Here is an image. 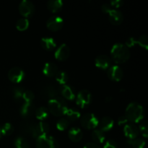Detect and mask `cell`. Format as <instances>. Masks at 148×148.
<instances>
[{"mask_svg":"<svg viewBox=\"0 0 148 148\" xmlns=\"http://www.w3.org/2000/svg\"><path fill=\"white\" fill-rule=\"evenodd\" d=\"M127 121H128V119H127L125 116H121L118 119V124H119V125H122V124H126Z\"/></svg>","mask_w":148,"mask_h":148,"instance_id":"41","label":"cell"},{"mask_svg":"<svg viewBox=\"0 0 148 148\" xmlns=\"http://www.w3.org/2000/svg\"><path fill=\"white\" fill-rule=\"evenodd\" d=\"M49 114V109L44 106L39 107L36 110V112H35L36 117L40 121H43V120H45L46 118H48Z\"/></svg>","mask_w":148,"mask_h":148,"instance_id":"24","label":"cell"},{"mask_svg":"<svg viewBox=\"0 0 148 148\" xmlns=\"http://www.w3.org/2000/svg\"><path fill=\"white\" fill-rule=\"evenodd\" d=\"M29 27V20L27 18H20L16 23V28L20 31L26 30Z\"/></svg>","mask_w":148,"mask_h":148,"instance_id":"28","label":"cell"},{"mask_svg":"<svg viewBox=\"0 0 148 148\" xmlns=\"http://www.w3.org/2000/svg\"><path fill=\"white\" fill-rule=\"evenodd\" d=\"M145 111L143 107L137 102H132L127 106L125 116L128 121L134 123L140 122L143 119Z\"/></svg>","mask_w":148,"mask_h":148,"instance_id":"1","label":"cell"},{"mask_svg":"<svg viewBox=\"0 0 148 148\" xmlns=\"http://www.w3.org/2000/svg\"><path fill=\"white\" fill-rule=\"evenodd\" d=\"M15 148H30L29 143L23 137H17L14 141Z\"/></svg>","mask_w":148,"mask_h":148,"instance_id":"31","label":"cell"},{"mask_svg":"<svg viewBox=\"0 0 148 148\" xmlns=\"http://www.w3.org/2000/svg\"><path fill=\"white\" fill-rule=\"evenodd\" d=\"M61 93L64 98L69 101H72L75 98V91L70 85H62L61 88Z\"/></svg>","mask_w":148,"mask_h":148,"instance_id":"19","label":"cell"},{"mask_svg":"<svg viewBox=\"0 0 148 148\" xmlns=\"http://www.w3.org/2000/svg\"><path fill=\"white\" fill-rule=\"evenodd\" d=\"M147 41L148 38L147 35H142L141 36H140V37L137 38V43H138L141 47L144 48L145 50H147L148 49Z\"/></svg>","mask_w":148,"mask_h":148,"instance_id":"35","label":"cell"},{"mask_svg":"<svg viewBox=\"0 0 148 148\" xmlns=\"http://www.w3.org/2000/svg\"><path fill=\"white\" fill-rule=\"evenodd\" d=\"M101 9H102V11L103 12L107 13V14H108V13L110 11H111V10L112 8H111V7L110 6L109 4H107V3H106V4H103Z\"/></svg>","mask_w":148,"mask_h":148,"instance_id":"40","label":"cell"},{"mask_svg":"<svg viewBox=\"0 0 148 148\" xmlns=\"http://www.w3.org/2000/svg\"><path fill=\"white\" fill-rule=\"evenodd\" d=\"M49 125L46 121H40L36 126L33 127L32 130V135L35 138H38L41 136L46 135L49 132Z\"/></svg>","mask_w":148,"mask_h":148,"instance_id":"8","label":"cell"},{"mask_svg":"<svg viewBox=\"0 0 148 148\" xmlns=\"http://www.w3.org/2000/svg\"><path fill=\"white\" fill-rule=\"evenodd\" d=\"M124 135L128 138V140H134L139 135V129L135 124H127L124 127Z\"/></svg>","mask_w":148,"mask_h":148,"instance_id":"13","label":"cell"},{"mask_svg":"<svg viewBox=\"0 0 148 148\" xmlns=\"http://www.w3.org/2000/svg\"><path fill=\"white\" fill-rule=\"evenodd\" d=\"M127 143L132 146L133 148H144L145 146V141L143 139L136 138L134 140H128Z\"/></svg>","mask_w":148,"mask_h":148,"instance_id":"29","label":"cell"},{"mask_svg":"<svg viewBox=\"0 0 148 148\" xmlns=\"http://www.w3.org/2000/svg\"><path fill=\"white\" fill-rule=\"evenodd\" d=\"M63 7V1L62 0H50L47 2V7L52 12H57L60 11Z\"/></svg>","mask_w":148,"mask_h":148,"instance_id":"22","label":"cell"},{"mask_svg":"<svg viewBox=\"0 0 148 148\" xmlns=\"http://www.w3.org/2000/svg\"><path fill=\"white\" fill-rule=\"evenodd\" d=\"M48 109L53 116H62L65 115L68 110V107L63 98L56 97L49 101Z\"/></svg>","mask_w":148,"mask_h":148,"instance_id":"3","label":"cell"},{"mask_svg":"<svg viewBox=\"0 0 148 148\" xmlns=\"http://www.w3.org/2000/svg\"><path fill=\"white\" fill-rule=\"evenodd\" d=\"M137 43V39L134 37H131V38H129L127 40L125 43V46H127V48H130V47H133L135 44Z\"/></svg>","mask_w":148,"mask_h":148,"instance_id":"37","label":"cell"},{"mask_svg":"<svg viewBox=\"0 0 148 148\" xmlns=\"http://www.w3.org/2000/svg\"><path fill=\"white\" fill-rule=\"evenodd\" d=\"M24 89L20 87H16L12 90L13 98L16 101H20L23 98V94L24 92Z\"/></svg>","mask_w":148,"mask_h":148,"instance_id":"33","label":"cell"},{"mask_svg":"<svg viewBox=\"0 0 148 148\" xmlns=\"http://www.w3.org/2000/svg\"><path fill=\"white\" fill-rule=\"evenodd\" d=\"M103 148H117V144L114 140H108L104 145Z\"/></svg>","mask_w":148,"mask_h":148,"instance_id":"38","label":"cell"},{"mask_svg":"<svg viewBox=\"0 0 148 148\" xmlns=\"http://www.w3.org/2000/svg\"><path fill=\"white\" fill-rule=\"evenodd\" d=\"M33 108H33V106L31 103L25 102L21 106V107H20V114L24 118H27V117L30 116L33 112Z\"/></svg>","mask_w":148,"mask_h":148,"instance_id":"21","label":"cell"},{"mask_svg":"<svg viewBox=\"0 0 148 148\" xmlns=\"http://www.w3.org/2000/svg\"><path fill=\"white\" fill-rule=\"evenodd\" d=\"M82 130L78 127H72L68 132V137L70 139L71 141L74 143H78L82 139Z\"/></svg>","mask_w":148,"mask_h":148,"instance_id":"18","label":"cell"},{"mask_svg":"<svg viewBox=\"0 0 148 148\" xmlns=\"http://www.w3.org/2000/svg\"><path fill=\"white\" fill-rule=\"evenodd\" d=\"M84 148H101V147L95 143H88L85 145Z\"/></svg>","mask_w":148,"mask_h":148,"instance_id":"42","label":"cell"},{"mask_svg":"<svg viewBox=\"0 0 148 148\" xmlns=\"http://www.w3.org/2000/svg\"><path fill=\"white\" fill-rule=\"evenodd\" d=\"M69 125V121L67 119L62 118L56 123V128L59 131H64L68 128Z\"/></svg>","mask_w":148,"mask_h":148,"instance_id":"30","label":"cell"},{"mask_svg":"<svg viewBox=\"0 0 148 148\" xmlns=\"http://www.w3.org/2000/svg\"><path fill=\"white\" fill-rule=\"evenodd\" d=\"M98 119L96 116L91 113L85 114L81 117L80 123L81 125L85 129L88 130H92V129L96 128L98 126Z\"/></svg>","mask_w":148,"mask_h":148,"instance_id":"5","label":"cell"},{"mask_svg":"<svg viewBox=\"0 0 148 148\" xmlns=\"http://www.w3.org/2000/svg\"><path fill=\"white\" fill-rule=\"evenodd\" d=\"M123 4H124V2H123L122 0H114V1H111L110 2V6L113 7L114 8H116H116L121 7Z\"/></svg>","mask_w":148,"mask_h":148,"instance_id":"39","label":"cell"},{"mask_svg":"<svg viewBox=\"0 0 148 148\" xmlns=\"http://www.w3.org/2000/svg\"><path fill=\"white\" fill-rule=\"evenodd\" d=\"M35 95L33 91L31 90H25L23 94V99L24 100L25 102L31 103L32 101L34 99Z\"/></svg>","mask_w":148,"mask_h":148,"instance_id":"36","label":"cell"},{"mask_svg":"<svg viewBox=\"0 0 148 148\" xmlns=\"http://www.w3.org/2000/svg\"><path fill=\"white\" fill-rule=\"evenodd\" d=\"M56 80L58 83L60 85H65L68 81V75L64 71H59L56 75H55Z\"/></svg>","mask_w":148,"mask_h":148,"instance_id":"27","label":"cell"},{"mask_svg":"<svg viewBox=\"0 0 148 148\" xmlns=\"http://www.w3.org/2000/svg\"><path fill=\"white\" fill-rule=\"evenodd\" d=\"M43 94L46 97L52 99V98L57 97L58 90L53 85H49L43 89Z\"/></svg>","mask_w":148,"mask_h":148,"instance_id":"25","label":"cell"},{"mask_svg":"<svg viewBox=\"0 0 148 148\" xmlns=\"http://www.w3.org/2000/svg\"><path fill=\"white\" fill-rule=\"evenodd\" d=\"M108 77L113 81L119 82L121 80L123 77V71L121 68L118 65H113L111 67L108 68V72H107Z\"/></svg>","mask_w":148,"mask_h":148,"instance_id":"12","label":"cell"},{"mask_svg":"<svg viewBox=\"0 0 148 148\" xmlns=\"http://www.w3.org/2000/svg\"><path fill=\"white\" fill-rule=\"evenodd\" d=\"M64 20L59 16H52L46 21V26L51 31H57L62 28Z\"/></svg>","mask_w":148,"mask_h":148,"instance_id":"10","label":"cell"},{"mask_svg":"<svg viewBox=\"0 0 148 148\" xmlns=\"http://www.w3.org/2000/svg\"><path fill=\"white\" fill-rule=\"evenodd\" d=\"M111 55L116 63L121 64L126 62L130 59V52L125 45L118 43L114 44L111 48Z\"/></svg>","mask_w":148,"mask_h":148,"instance_id":"2","label":"cell"},{"mask_svg":"<svg viewBox=\"0 0 148 148\" xmlns=\"http://www.w3.org/2000/svg\"><path fill=\"white\" fill-rule=\"evenodd\" d=\"M92 140L95 142V143H103L106 139L105 134L103 132L101 131V130H95L91 134Z\"/></svg>","mask_w":148,"mask_h":148,"instance_id":"23","label":"cell"},{"mask_svg":"<svg viewBox=\"0 0 148 148\" xmlns=\"http://www.w3.org/2000/svg\"><path fill=\"white\" fill-rule=\"evenodd\" d=\"M92 101V95L88 90H82L77 93L76 97V103L80 108L88 107Z\"/></svg>","mask_w":148,"mask_h":148,"instance_id":"6","label":"cell"},{"mask_svg":"<svg viewBox=\"0 0 148 148\" xmlns=\"http://www.w3.org/2000/svg\"><path fill=\"white\" fill-rule=\"evenodd\" d=\"M25 74V72L20 67H12L8 72V77L11 82L14 83H20L24 79Z\"/></svg>","mask_w":148,"mask_h":148,"instance_id":"9","label":"cell"},{"mask_svg":"<svg viewBox=\"0 0 148 148\" xmlns=\"http://www.w3.org/2000/svg\"><path fill=\"white\" fill-rule=\"evenodd\" d=\"M41 46L46 51H52L56 48V43L54 39L50 37L42 38L40 40Z\"/></svg>","mask_w":148,"mask_h":148,"instance_id":"20","label":"cell"},{"mask_svg":"<svg viewBox=\"0 0 148 148\" xmlns=\"http://www.w3.org/2000/svg\"><path fill=\"white\" fill-rule=\"evenodd\" d=\"M2 137V134H1V128H0V138Z\"/></svg>","mask_w":148,"mask_h":148,"instance_id":"44","label":"cell"},{"mask_svg":"<svg viewBox=\"0 0 148 148\" xmlns=\"http://www.w3.org/2000/svg\"><path fill=\"white\" fill-rule=\"evenodd\" d=\"M111 101H112V97L108 96L106 98V102H110Z\"/></svg>","mask_w":148,"mask_h":148,"instance_id":"43","label":"cell"},{"mask_svg":"<svg viewBox=\"0 0 148 148\" xmlns=\"http://www.w3.org/2000/svg\"><path fill=\"white\" fill-rule=\"evenodd\" d=\"M58 72H59L58 66L53 62H46L43 66V72L47 77H55Z\"/></svg>","mask_w":148,"mask_h":148,"instance_id":"17","label":"cell"},{"mask_svg":"<svg viewBox=\"0 0 148 148\" xmlns=\"http://www.w3.org/2000/svg\"><path fill=\"white\" fill-rule=\"evenodd\" d=\"M19 12L25 17H29L33 15L35 11V6L29 0H23L19 4Z\"/></svg>","mask_w":148,"mask_h":148,"instance_id":"7","label":"cell"},{"mask_svg":"<svg viewBox=\"0 0 148 148\" xmlns=\"http://www.w3.org/2000/svg\"><path fill=\"white\" fill-rule=\"evenodd\" d=\"M108 14V20L114 25H119L124 20V16L122 13L116 9H111Z\"/></svg>","mask_w":148,"mask_h":148,"instance_id":"14","label":"cell"},{"mask_svg":"<svg viewBox=\"0 0 148 148\" xmlns=\"http://www.w3.org/2000/svg\"><path fill=\"white\" fill-rule=\"evenodd\" d=\"M95 64L100 69H106L111 65V59L106 55H99L95 58Z\"/></svg>","mask_w":148,"mask_h":148,"instance_id":"15","label":"cell"},{"mask_svg":"<svg viewBox=\"0 0 148 148\" xmlns=\"http://www.w3.org/2000/svg\"><path fill=\"white\" fill-rule=\"evenodd\" d=\"M126 148H130V147H126Z\"/></svg>","mask_w":148,"mask_h":148,"instance_id":"45","label":"cell"},{"mask_svg":"<svg viewBox=\"0 0 148 148\" xmlns=\"http://www.w3.org/2000/svg\"><path fill=\"white\" fill-rule=\"evenodd\" d=\"M65 115L67 117L68 120L71 121H76L80 117V113L75 108H68L67 111L66 112Z\"/></svg>","mask_w":148,"mask_h":148,"instance_id":"26","label":"cell"},{"mask_svg":"<svg viewBox=\"0 0 148 148\" xmlns=\"http://www.w3.org/2000/svg\"><path fill=\"white\" fill-rule=\"evenodd\" d=\"M114 125V121L111 117L103 116L98 121V126L100 130L102 132H108L113 128Z\"/></svg>","mask_w":148,"mask_h":148,"instance_id":"16","label":"cell"},{"mask_svg":"<svg viewBox=\"0 0 148 148\" xmlns=\"http://www.w3.org/2000/svg\"><path fill=\"white\" fill-rule=\"evenodd\" d=\"M1 134L2 136H8L10 135L14 131V127L10 123H5L1 128Z\"/></svg>","mask_w":148,"mask_h":148,"instance_id":"32","label":"cell"},{"mask_svg":"<svg viewBox=\"0 0 148 148\" xmlns=\"http://www.w3.org/2000/svg\"><path fill=\"white\" fill-rule=\"evenodd\" d=\"M36 148H59V143L54 137L46 134L36 139Z\"/></svg>","mask_w":148,"mask_h":148,"instance_id":"4","label":"cell"},{"mask_svg":"<svg viewBox=\"0 0 148 148\" xmlns=\"http://www.w3.org/2000/svg\"><path fill=\"white\" fill-rule=\"evenodd\" d=\"M139 132H140L142 135L144 137L147 138L148 137V126L147 122L146 121H142L141 124L139 126Z\"/></svg>","mask_w":148,"mask_h":148,"instance_id":"34","label":"cell"},{"mask_svg":"<svg viewBox=\"0 0 148 148\" xmlns=\"http://www.w3.org/2000/svg\"><path fill=\"white\" fill-rule=\"evenodd\" d=\"M70 54V49L66 43L61 44L54 53V56L57 60L65 61L69 58Z\"/></svg>","mask_w":148,"mask_h":148,"instance_id":"11","label":"cell"}]
</instances>
